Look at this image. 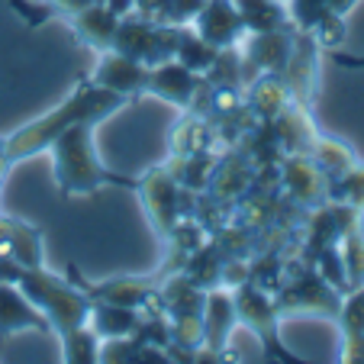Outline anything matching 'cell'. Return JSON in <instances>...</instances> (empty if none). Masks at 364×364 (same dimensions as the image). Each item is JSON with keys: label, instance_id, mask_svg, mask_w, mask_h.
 Returning a JSON list of instances; mask_svg holds the SVG:
<instances>
[{"label": "cell", "instance_id": "cell-34", "mask_svg": "<svg viewBox=\"0 0 364 364\" xmlns=\"http://www.w3.org/2000/svg\"><path fill=\"white\" fill-rule=\"evenodd\" d=\"M342 361H364V336L345 338L342 342Z\"/></svg>", "mask_w": 364, "mask_h": 364}, {"label": "cell", "instance_id": "cell-25", "mask_svg": "<svg viewBox=\"0 0 364 364\" xmlns=\"http://www.w3.org/2000/svg\"><path fill=\"white\" fill-rule=\"evenodd\" d=\"M216 52L220 48L216 46H210V42L203 39V36H197L191 26H181V36H178V48H174V58H178L184 68H191L193 75H200L203 77L206 75V68L213 65V58H216Z\"/></svg>", "mask_w": 364, "mask_h": 364}, {"label": "cell", "instance_id": "cell-5", "mask_svg": "<svg viewBox=\"0 0 364 364\" xmlns=\"http://www.w3.org/2000/svg\"><path fill=\"white\" fill-rule=\"evenodd\" d=\"M229 290H232V300H235V316H239L242 326H248V329L258 336L262 355H277V361H294V355H287V351L281 348V342H277L281 309L271 300L268 290H262L252 281L239 284V287H229Z\"/></svg>", "mask_w": 364, "mask_h": 364}, {"label": "cell", "instance_id": "cell-2", "mask_svg": "<svg viewBox=\"0 0 364 364\" xmlns=\"http://www.w3.org/2000/svg\"><path fill=\"white\" fill-rule=\"evenodd\" d=\"M129 97L117 94V90H107V87H97V84L84 81L58 103L55 110L42 113L39 119H33L29 126L16 129L14 136L4 142V155H7V168L20 165V161L33 159L39 151H46L48 145L55 142V136H62L68 126L81 123V119H107L113 117L117 110H123Z\"/></svg>", "mask_w": 364, "mask_h": 364}, {"label": "cell", "instance_id": "cell-16", "mask_svg": "<svg viewBox=\"0 0 364 364\" xmlns=\"http://www.w3.org/2000/svg\"><path fill=\"white\" fill-rule=\"evenodd\" d=\"M264 126L271 129V136H274L277 149H281L284 155H306L313 139L319 136L316 123L309 117V107H300V103H290L287 110L277 113V117Z\"/></svg>", "mask_w": 364, "mask_h": 364}, {"label": "cell", "instance_id": "cell-28", "mask_svg": "<svg viewBox=\"0 0 364 364\" xmlns=\"http://www.w3.org/2000/svg\"><path fill=\"white\" fill-rule=\"evenodd\" d=\"M338 329H342V342L345 338H358L364 336V287L348 290L338 303Z\"/></svg>", "mask_w": 364, "mask_h": 364}, {"label": "cell", "instance_id": "cell-12", "mask_svg": "<svg viewBox=\"0 0 364 364\" xmlns=\"http://www.w3.org/2000/svg\"><path fill=\"white\" fill-rule=\"evenodd\" d=\"M187 26L216 48H235L248 33L232 0H206Z\"/></svg>", "mask_w": 364, "mask_h": 364}, {"label": "cell", "instance_id": "cell-32", "mask_svg": "<svg viewBox=\"0 0 364 364\" xmlns=\"http://www.w3.org/2000/svg\"><path fill=\"white\" fill-rule=\"evenodd\" d=\"M10 4H14V10H20V14L26 16V23H29V26H42V23L48 20V16L55 14V7H52L48 0H46V4H42V7H39V4H29V7H26L23 0H10Z\"/></svg>", "mask_w": 364, "mask_h": 364}, {"label": "cell", "instance_id": "cell-13", "mask_svg": "<svg viewBox=\"0 0 364 364\" xmlns=\"http://www.w3.org/2000/svg\"><path fill=\"white\" fill-rule=\"evenodd\" d=\"M200 84H203V77L193 75L191 68H184L178 58H168V62H159L149 68L145 94H155V97H161V100L181 107V110H187L193 103V97H197Z\"/></svg>", "mask_w": 364, "mask_h": 364}, {"label": "cell", "instance_id": "cell-29", "mask_svg": "<svg viewBox=\"0 0 364 364\" xmlns=\"http://www.w3.org/2000/svg\"><path fill=\"white\" fill-rule=\"evenodd\" d=\"M287 4L290 26L296 33H309L326 14H329V0H284Z\"/></svg>", "mask_w": 364, "mask_h": 364}, {"label": "cell", "instance_id": "cell-31", "mask_svg": "<svg viewBox=\"0 0 364 364\" xmlns=\"http://www.w3.org/2000/svg\"><path fill=\"white\" fill-rule=\"evenodd\" d=\"M203 4L206 0H168V7H165V14H161L159 23H168V26H187V23L200 14Z\"/></svg>", "mask_w": 364, "mask_h": 364}, {"label": "cell", "instance_id": "cell-9", "mask_svg": "<svg viewBox=\"0 0 364 364\" xmlns=\"http://www.w3.org/2000/svg\"><path fill=\"white\" fill-rule=\"evenodd\" d=\"M316 75H319V46L313 42L309 33H294V46L290 55L281 68V77L287 84L294 103L309 107L316 97Z\"/></svg>", "mask_w": 364, "mask_h": 364}, {"label": "cell", "instance_id": "cell-19", "mask_svg": "<svg viewBox=\"0 0 364 364\" xmlns=\"http://www.w3.org/2000/svg\"><path fill=\"white\" fill-rule=\"evenodd\" d=\"M68 20H71L75 36L84 42V46L103 52V48H113V39H117V29H119V20H123V16L113 14L103 0H94L90 7L71 14Z\"/></svg>", "mask_w": 364, "mask_h": 364}, {"label": "cell", "instance_id": "cell-17", "mask_svg": "<svg viewBox=\"0 0 364 364\" xmlns=\"http://www.w3.org/2000/svg\"><path fill=\"white\" fill-rule=\"evenodd\" d=\"M23 329L52 332V326L42 316V309L16 284H0V338L23 332Z\"/></svg>", "mask_w": 364, "mask_h": 364}, {"label": "cell", "instance_id": "cell-30", "mask_svg": "<svg viewBox=\"0 0 364 364\" xmlns=\"http://www.w3.org/2000/svg\"><path fill=\"white\" fill-rule=\"evenodd\" d=\"M309 36H313V42L319 46V52H332V48H342L345 46V36H348V26H345V16L338 14H326L323 20L316 23V26L309 29Z\"/></svg>", "mask_w": 364, "mask_h": 364}, {"label": "cell", "instance_id": "cell-7", "mask_svg": "<svg viewBox=\"0 0 364 364\" xmlns=\"http://www.w3.org/2000/svg\"><path fill=\"white\" fill-rule=\"evenodd\" d=\"M296 29H274V33H245L239 42V62H242V81H252L258 75H281L284 62L290 55Z\"/></svg>", "mask_w": 364, "mask_h": 364}, {"label": "cell", "instance_id": "cell-1", "mask_svg": "<svg viewBox=\"0 0 364 364\" xmlns=\"http://www.w3.org/2000/svg\"><path fill=\"white\" fill-rule=\"evenodd\" d=\"M16 287L42 309L52 332L62 342V355L71 364H90L100 361V338L87 329L90 319V300L77 281L55 277L46 268H26L16 281Z\"/></svg>", "mask_w": 364, "mask_h": 364}, {"label": "cell", "instance_id": "cell-21", "mask_svg": "<svg viewBox=\"0 0 364 364\" xmlns=\"http://www.w3.org/2000/svg\"><path fill=\"white\" fill-rule=\"evenodd\" d=\"M81 287L90 300H103V303H117V306L139 309L159 284L151 281V277H117V281H107V284H81Z\"/></svg>", "mask_w": 364, "mask_h": 364}, {"label": "cell", "instance_id": "cell-33", "mask_svg": "<svg viewBox=\"0 0 364 364\" xmlns=\"http://www.w3.org/2000/svg\"><path fill=\"white\" fill-rule=\"evenodd\" d=\"M168 0H132V14L149 16V20H161Z\"/></svg>", "mask_w": 364, "mask_h": 364}, {"label": "cell", "instance_id": "cell-4", "mask_svg": "<svg viewBox=\"0 0 364 364\" xmlns=\"http://www.w3.org/2000/svg\"><path fill=\"white\" fill-rule=\"evenodd\" d=\"M178 36H181V26H168V23L129 14L119 20L113 48L123 52V55H129V58H136V62H142L145 68H151V65L174 58Z\"/></svg>", "mask_w": 364, "mask_h": 364}, {"label": "cell", "instance_id": "cell-38", "mask_svg": "<svg viewBox=\"0 0 364 364\" xmlns=\"http://www.w3.org/2000/svg\"><path fill=\"white\" fill-rule=\"evenodd\" d=\"M103 4H107L117 16H129L132 14V0H103Z\"/></svg>", "mask_w": 364, "mask_h": 364}, {"label": "cell", "instance_id": "cell-36", "mask_svg": "<svg viewBox=\"0 0 364 364\" xmlns=\"http://www.w3.org/2000/svg\"><path fill=\"white\" fill-rule=\"evenodd\" d=\"M48 4L55 7V14H65V16H71V14H77V10L90 7L94 0H48Z\"/></svg>", "mask_w": 364, "mask_h": 364}, {"label": "cell", "instance_id": "cell-18", "mask_svg": "<svg viewBox=\"0 0 364 364\" xmlns=\"http://www.w3.org/2000/svg\"><path fill=\"white\" fill-rule=\"evenodd\" d=\"M245 94V110L252 113L255 119H262V123H271L277 113H284L294 103L290 97L287 84H284L281 75H258L242 87Z\"/></svg>", "mask_w": 364, "mask_h": 364}, {"label": "cell", "instance_id": "cell-6", "mask_svg": "<svg viewBox=\"0 0 364 364\" xmlns=\"http://www.w3.org/2000/svg\"><path fill=\"white\" fill-rule=\"evenodd\" d=\"M136 191H139V197H142L145 216H149V223L155 226V232H159L161 239H168L174 223L184 216L178 174H174L168 165L151 168L142 181H136Z\"/></svg>", "mask_w": 364, "mask_h": 364}, {"label": "cell", "instance_id": "cell-10", "mask_svg": "<svg viewBox=\"0 0 364 364\" xmlns=\"http://www.w3.org/2000/svg\"><path fill=\"white\" fill-rule=\"evenodd\" d=\"M277 309L281 313H323V316H338V303L342 294L332 290L316 271H306L296 281H287V287L277 296Z\"/></svg>", "mask_w": 364, "mask_h": 364}, {"label": "cell", "instance_id": "cell-26", "mask_svg": "<svg viewBox=\"0 0 364 364\" xmlns=\"http://www.w3.org/2000/svg\"><path fill=\"white\" fill-rule=\"evenodd\" d=\"M326 200L345 203V206H351V210H358V213H364V165H351L348 171L329 178Z\"/></svg>", "mask_w": 364, "mask_h": 364}, {"label": "cell", "instance_id": "cell-23", "mask_svg": "<svg viewBox=\"0 0 364 364\" xmlns=\"http://www.w3.org/2000/svg\"><path fill=\"white\" fill-rule=\"evenodd\" d=\"M210 139H213V132L206 126V117L187 110V117L174 123L168 142H171L174 159H187V155H197V151H210Z\"/></svg>", "mask_w": 364, "mask_h": 364}, {"label": "cell", "instance_id": "cell-24", "mask_svg": "<svg viewBox=\"0 0 364 364\" xmlns=\"http://www.w3.org/2000/svg\"><path fill=\"white\" fill-rule=\"evenodd\" d=\"M306 159L313 161V165H316L326 178H336V174L348 171L351 165H358L355 151H351L345 142L332 139V136H316V139H313V145H309V151H306Z\"/></svg>", "mask_w": 364, "mask_h": 364}, {"label": "cell", "instance_id": "cell-15", "mask_svg": "<svg viewBox=\"0 0 364 364\" xmlns=\"http://www.w3.org/2000/svg\"><path fill=\"white\" fill-rule=\"evenodd\" d=\"M0 258H7L20 268H46L42 232L23 220L0 216Z\"/></svg>", "mask_w": 364, "mask_h": 364}, {"label": "cell", "instance_id": "cell-20", "mask_svg": "<svg viewBox=\"0 0 364 364\" xmlns=\"http://www.w3.org/2000/svg\"><path fill=\"white\" fill-rule=\"evenodd\" d=\"M139 323H142L139 309L94 300V306H90V319H87V329L94 332L100 342H110V338H129V336H136Z\"/></svg>", "mask_w": 364, "mask_h": 364}, {"label": "cell", "instance_id": "cell-14", "mask_svg": "<svg viewBox=\"0 0 364 364\" xmlns=\"http://www.w3.org/2000/svg\"><path fill=\"white\" fill-rule=\"evenodd\" d=\"M281 184L287 191V197L300 206H323L326 191H329V178L306 155H284Z\"/></svg>", "mask_w": 364, "mask_h": 364}, {"label": "cell", "instance_id": "cell-3", "mask_svg": "<svg viewBox=\"0 0 364 364\" xmlns=\"http://www.w3.org/2000/svg\"><path fill=\"white\" fill-rule=\"evenodd\" d=\"M94 129L97 119H81V123L68 126L62 136L46 151H52V168H55V184L65 197H90V193L103 191V187H126L136 191V181H126L110 174L97 161L94 151Z\"/></svg>", "mask_w": 364, "mask_h": 364}, {"label": "cell", "instance_id": "cell-27", "mask_svg": "<svg viewBox=\"0 0 364 364\" xmlns=\"http://www.w3.org/2000/svg\"><path fill=\"white\" fill-rule=\"evenodd\" d=\"M338 255H342V264H345L348 290L364 287V232H361V226H351L348 232L338 239Z\"/></svg>", "mask_w": 364, "mask_h": 364}, {"label": "cell", "instance_id": "cell-22", "mask_svg": "<svg viewBox=\"0 0 364 364\" xmlns=\"http://www.w3.org/2000/svg\"><path fill=\"white\" fill-rule=\"evenodd\" d=\"M248 33H274V29H294L284 0H232Z\"/></svg>", "mask_w": 364, "mask_h": 364}, {"label": "cell", "instance_id": "cell-11", "mask_svg": "<svg viewBox=\"0 0 364 364\" xmlns=\"http://www.w3.org/2000/svg\"><path fill=\"white\" fill-rule=\"evenodd\" d=\"M145 77H149V68L142 62L123 55L117 48H103L100 55H97V65L87 81L97 84V87L117 90L123 97H139V94H145Z\"/></svg>", "mask_w": 364, "mask_h": 364}, {"label": "cell", "instance_id": "cell-37", "mask_svg": "<svg viewBox=\"0 0 364 364\" xmlns=\"http://www.w3.org/2000/svg\"><path fill=\"white\" fill-rule=\"evenodd\" d=\"M355 7H358V0H329V10L338 16H348Z\"/></svg>", "mask_w": 364, "mask_h": 364}, {"label": "cell", "instance_id": "cell-35", "mask_svg": "<svg viewBox=\"0 0 364 364\" xmlns=\"http://www.w3.org/2000/svg\"><path fill=\"white\" fill-rule=\"evenodd\" d=\"M326 55H329L336 65H342V68H364V55H348V52H342V48H332V52H326Z\"/></svg>", "mask_w": 364, "mask_h": 364}, {"label": "cell", "instance_id": "cell-8", "mask_svg": "<svg viewBox=\"0 0 364 364\" xmlns=\"http://www.w3.org/2000/svg\"><path fill=\"white\" fill-rule=\"evenodd\" d=\"M200 319H203V348L213 355V361H220L223 351L229 348V342H232V336H235V326H239L232 290L223 287V284L206 290Z\"/></svg>", "mask_w": 364, "mask_h": 364}]
</instances>
